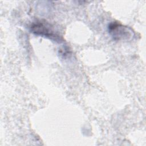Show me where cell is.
Listing matches in <instances>:
<instances>
[{"mask_svg": "<svg viewBox=\"0 0 146 146\" xmlns=\"http://www.w3.org/2000/svg\"><path fill=\"white\" fill-rule=\"evenodd\" d=\"M31 31L35 35L47 38L52 40L59 43L63 42V39L52 26L45 21L39 20L33 23L30 26Z\"/></svg>", "mask_w": 146, "mask_h": 146, "instance_id": "1", "label": "cell"}, {"mask_svg": "<svg viewBox=\"0 0 146 146\" xmlns=\"http://www.w3.org/2000/svg\"><path fill=\"white\" fill-rule=\"evenodd\" d=\"M108 31L115 40H128L134 35L132 30L117 22H112L108 26Z\"/></svg>", "mask_w": 146, "mask_h": 146, "instance_id": "2", "label": "cell"}]
</instances>
